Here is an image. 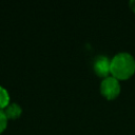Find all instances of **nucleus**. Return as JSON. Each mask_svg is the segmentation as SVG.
Listing matches in <instances>:
<instances>
[{"instance_id":"obj_1","label":"nucleus","mask_w":135,"mask_h":135,"mask_svg":"<svg viewBox=\"0 0 135 135\" xmlns=\"http://www.w3.org/2000/svg\"><path fill=\"white\" fill-rule=\"evenodd\" d=\"M135 72V59L129 53H118L111 59V74L116 79H128Z\"/></svg>"},{"instance_id":"obj_2","label":"nucleus","mask_w":135,"mask_h":135,"mask_svg":"<svg viewBox=\"0 0 135 135\" xmlns=\"http://www.w3.org/2000/svg\"><path fill=\"white\" fill-rule=\"evenodd\" d=\"M101 94L107 99H114L116 98L120 93V84L118 79H116L113 76H109L103 78L101 85H100Z\"/></svg>"},{"instance_id":"obj_3","label":"nucleus","mask_w":135,"mask_h":135,"mask_svg":"<svg viewBox=\"0 0 135 135\" xmlns=\"http://www.w3.org/2000/svg\"><path fill=\"white\" fill-rule=\"evenodd\" d=\"M95 73L100 77H109L111 73V60L107 56H98L94 61Z\"/></svg>"},{"instance_id":"obj_4","label":"nucleus","mask_w":135,"mask_h":135,"mask_svg":"<svg viewBox=\"0 0 135 135\" xmlns=\"http://www.w3.org/2000/svg\"><path fill=\"white\" fill-rule=\"evenodd\" d=\"M3 112L6 115L7 119H16L20 116L22 109L18 103L13 102V103H8L5 107V109H3Z\"/></svg>"},{"instance_id":"obj_5","label":"nucleus","mask_w":135,"mask_h":135,"mask_svg":"<svg viewBox=\"0 0 135 135\" xmlns=\"http://www.w3.org/2000/svg\"><path fill=\"white\" fill-rule=\"evenodd\" d=\"M9 103V95L6 89L0 85V110L5 109V107Z\"/></svg>"},{"instance_id":"obj_6","label":"nucleus","mask_w":135,"mask_h":135,"mask_svg":"<svg viewBox=\"0 0 135 135\" xmlns=\"http://www.w3.org/2000/svg\"><path fill=\"white\" fill-rule=\"evenodd\" d=\"M6 124H7V117L4 114L3 110H0V133L4 131V129L6 128Z\"/></svg>"},{"instance_id":"obj_7","label":"nucleus","mask_w":135,"mask_h":135,"mask_svg":"<svg viewBox=\"0 0 135 135\" xmlns=\"http://www.w3.org/2000/svg\"><path fill=\"white\" fill-rule=\"evenodd\" d=\"M130 6H131V8L135 12V0H132V1L130 2Z\"/></svg>"}]
</instances>
